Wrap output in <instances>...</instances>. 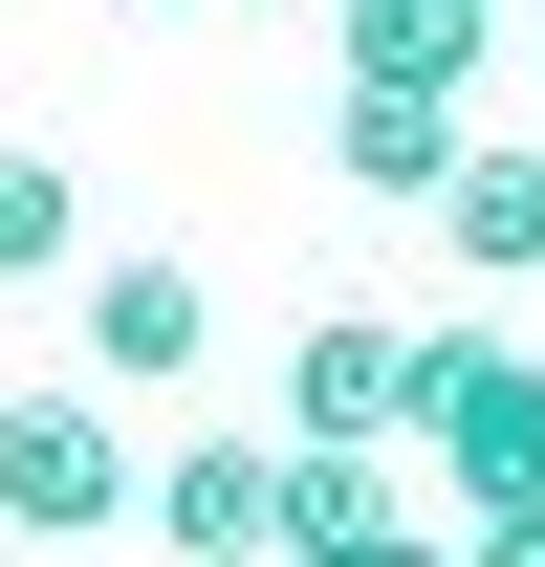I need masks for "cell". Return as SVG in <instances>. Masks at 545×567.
Segmentation results:
<instances>
[{
	"label": "cell",
	"mask_w": 545,
	"mask_h": 567,
	"mask_svg": "<svg viewBox=\"0 0 545 567\" xmlns=\"http://www.w3.org/2000/svg\"><path fill=\"white\" fill-rule=\"evenodd\" d=\"M88 262V197H66V153H22L0 132V284H66Z\"/></svg>",
	"instance_id": "9"
},
{
	"label": "cell",
	"mask_w": 545,
	"mask_h": 567,
	"mask_svg": "<svg viewBox=\"0 0 545 567\" xmlns=\"http://www.w3.org/2000/svg\"><path fill=\"white\" fill-rule=\"evenodd\" d=\"M436 240H459L480 284H545V153H459V175H436Z\"/></svg>",
	"instance_id": "8"
},
{
	"label": "cell",
	"mask_w": 545,
	"mask_h": 567,
	"mask_svg": "<svg viewBox=\"0 0 545 567\" xmlns=\"http://www.w3.org/2000/svg\"><path fill=\"white\" fill-rule=\"evenodd\" d=\"M524 87H545V0H524Z\"/></svg>",
	"instance_id": "12"
},
{
	"label": "cell",
	"mask_w": 545,
	"mask_h": 567,
	"mask_svg": "<svg viewBox=\"0 0 545 567\" xmlns=\"http://www.w3.org/2000/svg\"><path fill=\"white\" fill-rule=\"evenodd\" d=\"M414 458L502 524V502H545V350H502V328H414Z\"/></svg>",
	"instance_id": "1"
},
{
	"label": "cell",
	"mask_w": 545,
	"mask_h": 567,
	"mask_svg": "<svg viewBox=\"0 0 545 567\" xmlns=\"http://www.w3.org/2000/svg\"><path fill=\"white\" fill-rule=\"evenodd\" d=\"M393 524V436H284V546L263 567H328V546H371Z\"/></svg>",
	"instance_id": "7"
},
{
	"label": "cell",
	"mask_w": 545,
	"mask_h": 567,
	"mask_svg": "<svg viewBox=\"0 0 545 567\" xmlns=\"http://www.w3.org/2000/svg\"><path fill=\"white\" fill-rule=\"evenodd\" d=\"M197 350H218V284H197V262H153V240L88 262V371H110V393H175Z\"/></svg>",
	"instance_id": "4"
},
{
	"label": "cell",
	"mask_w": 545,
	"mask_h": 567,
	"mask_svg": "<svg viewBox=\"0 0 545 567\" xmlns=\"http://www.w3.org/2000/svg\"><path fill=\"white\" fill-rule=\"evenodd\" d=\"M284 436H414V328L328 306V328L284 350Z\"/></svg>",
	"instance_id": "5"
},
{
	"label": "cell",
	"mask_w": 545,
	"mask_h": 567,
	"mask_svg": "<svg viewBox=\"0 0 545 567\" xmlns=\"http://www.w3.org/2000/svg\"><path fill=\"white\" fill-rule=\"evenodd\" d=\"M328 175H349V197H436V175H459V87L349 66V87H328Z\"/></svg>",
	"instance_id": "6"
},
{
	"label": "cell",
	"mask_w": 545,
	"mask_h": 567,
	"mask_svg": "<svg viewBox=\"0 0 545 567\" xmlns=\"http://www.w3.org/2000/svg\"><path fill=\"white\" fill-rule=\"evenodd\" d=\"M328 567H459V546H414V524H371V546H328Z\"/></svg>",
	"instance_id": "11"
},
{
	"label": "cell",
	"mask_w": 545,
	"mask_h": 567,
	"mask_svg": "<svg viewBox=\"0 0 545 567\" xmlns=\"http://www.w3.org/2000/svg\"><path fill=\"white\" fill-rule=\"evenodd\" d=\"M459 567H545V502H502V524H480V546Z\"/></svg>",
	"instance_id": "10"
},
{
	"label": "cell",
	"mask_w": 545,
	"mask_h": 567,
	"mask_svg": "<svg viewBox=\"0 0 545 567\" xmlns=\"http://www.w3.org/2000/svg\"><path fill=\"white\" fill-rule=\"evenodd\" d=\"M132 524H153L175 567H263V546H284V436H197V458H153Z\"/></svg>",
	"instance_id": "3"
},
{
	"label": "cell",
	"mask_w": 545,
	"mask_h": 567,
	"mask_svg": "<svg viewBox=\"0 0 545 567\" xmlns=\"http://www.w3.org/2000/svg\"><path fill=\"white\" fill-rule=\"evenodd\" d=\"M306 22H328V0H306Z\"/></svg>",
	"instance_id": "14"
},
{
	"label": "cell",
	"mask_w": 545,
	"mask_h": 567,
	"mask_svg": "<svg viewBox=\"0 0 545 567\" xmlns=\"http://www.w3.org/2000/svg\"><path fill=\"white\" fill-rule=\"evenodd\" d=\"M0 524H22V546L132 524V436L88 415V393H0Z\"/></svg>",
	"instance_id": "2"
},
{
	"label": "cell",
	"mask_w": 545,
	"mask_h": 567,
	"mask_svg": "<svg viewBox=\"0 0 545 567\" xmlns=\"http://www.w3.org/2000/svg\"><path fill=\"white\" fill-rule=\"evenodd\" d=\"M110 22H175V0H110Z\"/></svg>",
	"instance_id": "13"
}]
</instances>
